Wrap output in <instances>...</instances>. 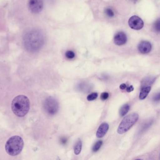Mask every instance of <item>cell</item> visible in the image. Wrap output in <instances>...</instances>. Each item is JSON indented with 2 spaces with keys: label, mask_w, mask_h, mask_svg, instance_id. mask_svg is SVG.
I'll return each mask as SVG.
<instances>
[{
  "label": "cell",
  "mask_w": 160,
  "mask_h": 160,
  "mask_svg": "<svg viewBox=\"0 0 160 160\" xmlns=\"http://www.w3.org/2000/svg\"><path fill=\"white\" fill-rule=\"evenodd\" d=\"M129 109L130 106L128 104H125V105H123L119 111V114H120V116H125L129 111Z\"/></svg>",
  "instance_id": "14"
},
{
  "label": "cell",
  "mask_w": 160,
  "mask_h": 160,
  "mask_svg": "<svg viewBox=\"0 0 160 160\" xmlns=\"http://www.w3.org/2000/svg\"><path fill=\"white\" fill-rule=\"evenodd\" d=\"M45 111L50 115H54L58 112L59 105L58 101L52 97H49L46 99L44 103Z\"/></svg>",
  "instance_id": "5"
},
{
  "label": "cell",
  "mask_w": 160,
  "mask_h": 160,
  "mask_svg": "<svg viewBox=\"0 0 160 160\" xmlns=\"http://www.w3.org/2000/svg\"><path fill=\"white\" fill-rule=\"evenodd\" d=\"M61 143L63 144H65L67 142V140L66 138H62L61 140Z\"/></svg>",
  "instance_id": "25"
},
{
  "label": "cell",
  "mask_w": 160,
  "mask_h": 160,
  "mask_svg": "<svg viewBox=\"0 0 160 160\" xmlns=\"http://www.w3.org/2000/svg\"><path fill=\"white\" fill-rule=\"evenodd\" d=\"M152 122H148V123H147L143 127L142 130V132L146 130L148 128H149V127L151 126V125H152Z\"/></svg>",
  "instance_id": "21"
},
{
  "label": "cell",
  "mask_w": 160,
  "mask_h": 160,
  "mask_svg": "<svg viewBox=\"0 0 160 160\" xmlns=\"http://www.w3.org/2000/svg\"><path fill=\"white\" fill-rule=\"evenodd\" d=\"M154 31L157 33H160V19H158L155 22L153 25Z\"/></svg>",
  "instance_id": "17"
},
{
  "label": "cell",
  "mask_w": 160,
  "mask_h": 160,
  "mask_svg": "<svg viewBox=\"0 0 160 160\" xmlns=\"http://www.w3.org/2000/svg\"><path fill=\"white\" fill-rule=\"evenodd\" d=\"M98 94L97 93H92L88 95L87 97V100L88 101H92L95 100L98 98Z\"/></svg>",
  "instance_id": "18"
},
{
  "label": "cell",
  "mask_w": 160,
  "mask_h": 160,
  "mask_svg": "<svg viewBox=\"0 0 160 160\" xmlns=\"http://www.w3.org/2000/svg\"><path fill=\"white\" fill-rule=\"evenodd\" d=\"M152 49V45L148 41H143L139 44L138 50L142 54H145L150 52Z\"/></svg>",
  "instance_id": "9"
},
{
  "label": "cell",
  "mask_w": 160,
  "mask_h": 160,
  "mask_svg": "<svg viewBox=\"0 0 160 160\" xmlns=\"http://www.w3.org/2000/svg\"><path fill=\"white\" fill-rule=\"evenodd\" d=\"M151 86H144L142 87V90L140 92V96H139L140 99L141 100L145 99L148 95L149 92L151 91Z\"/></svg>",
  "instance_id": "11"
},
{
  "label": "cell",
  "mask_w": 160,
  "mask_h": 160,
  "mask_svg": "<svg viewBox=\"0 0 160 160\" xmlns=\"http://www.w3.org/2000/svg\"><path fill=\"white\" fill-rule=\"evenodd\" d=\"M102 145V141H98L93 146V148H92V150L93 152H96L99 150L101 147Z\"/></svg>",
  "instance_id": "16"
},
{
  "label": "cell",
  "mask_w": 160,
  "mask_h": 160,
  "mask_svg": "<svg viewBox=\"0 0 160 160\" xmlns=\"http://www.w3.org/2000/svg\"><path fill=\"white\" fill-rule=\"evenodd\" d=\"M82 142L81 140H79L75 145L74 147V152L77 155H79L82 151Z\"/></svg>",
  "instance_id": "13"
},
{
  "label": "cell",
  "mask_w": 160,
  "mask_h": 160,
  "mask_svg": "<svg viewBox=\"0 0 160 160\" xmlns=\"http://www.w3.org/2000/svg\"><path fill=\"white\" fill-rule=\"evenodd\" d=\"M134 90V87H133L132 85H131V86H129V87H127V92L130 93V92H132Z\"/></svg>",
  "instance_id": "23"
},
{
  "label": "cell",
  "mask_w": 160,
  "mask_h": 160,
  "mask_svg": "<svg viewBox=\"0 0 160 160\" xmlns=\"http://www.w3.org/2000/svg\"><path fill=\"white\" fill-rule=\"evenodd\" d=\"M109 128V126L107 123H102L100 126L96 133V136L98 138H102L105 136Z\"/></svg>",
  "instance_id": "10"
},
{
  "label": "cell",
  "mask_w": 160,
  "mask_h": 160,
  "mask_svg": "<svg viewBox=\"0 0 160 160\" xmlns=\"http://www.w3.org/2000/svg\"><path fill=\"white\" fill-rule=\"evenodd\" d=\"M114 41L116 45L121 46L124 45L127 41V37L123 32H118L115 35Z\"/></svg>",
  "instance_id": "8"
},
{
  "label": "cell",
  "mask_w": 160,
  "mask_h": 160,
  "mask_svg": "<svg viewBox=\"0 0 160 160\" xmlns=\"http://www.w3.org/2000/svg\"><path fill=\"white\" fill-rule=\"evenodd\" d=\"M43 33L38 30L28 32L24 36L23 43L25 49L31 52H35L41 49L44 42Z\"/></svg>",
  "instance_id": "1"
},
{
  "label": "cell",
  "mask_w": 160,
  "mask_h": 160,
  "mask_svg": "<svg viewBox=\"0 0 160 160\" xmlns=\"http://www.w3.org/2000/svg\"><path fill=\"white\" fill-rule=\"evenodd\" d=\"M109 96V95L108 93L104 92V93L101 94V100H102L105 101L108 98Z\"/></svg>",
  "instance_id": "20"
},
{
  "label": "cell",
  "mask_w": 160,
  "mask_h": 160,
  "mask_svg": "<svg viewBox=\"0 0 160 160\" xmlns=\"http://www.w3.org/2000/svg\"><path fill=\"white\" fill-rule=\"evenodd\" d=\"M65 55L67 58H68V59H73V58L75 57V53L72 51H68L66 52V53Z\"/></svg>",
  "instance_id": "19"
},
{
  "label": "cell",
  "mask_w": 160,
  "mask_h": 160,
  "mask_svg": "<svg viewBox=\"0 0 160 160\" xmlns=\"http://www.w3.org/2000/svg\"><path fill=\"white\" fill-rule=\"evenodd\" d=\"M155 80H156V79L153 77H148V78H145L142 81V87H144V86H150V85H152L153 84Z\"/></svg>",
  "instance_id": "12"
},
{
  "label": "cell",
  "mask_w": 160,
  "mask_h": 160,
  "mask_svg": "<svg viewBox=\"0 0 160 160\" xmlns=\"http://www.w3.org/2000/svg\"><path fill=\"white\" fill-rule=\"evenodd\" d=\"M119 88L121 89V90H125V89H127V86L126 84H122L119 86Z\"/></svg>",
  "instance_id": "24"
},
{
  "label": "cell",
  "mask_w": 160,
  "mask_h": 160,
  "mask_svg": "<svg viewBox=\"0 0 160 160\" xmlns=\"http://www.w3.org/2000/svg\"><path fill=\"white\" fill-rule=\"evenodd\" d=\"M105 14L109 18H113L114 16V12L111 8H107L105 9Z\"/></svg>",
  "instance_id": "15"
},
{
  "label": "cell",
  "mask_w": 160,
  "mask_h": 160,
  "mask_svg": "<svg viewBox=\"0 0 160 160\" xmlns=\"http://www.w3.org/2000/svg\"><path fill=\"white\" fill-rule=\"evenodd\" d=\"M23 146L24 142L21 137L19 136H12L6 143V152L9 156H18L22 151Z\"/></svg>",
  "instance_id": "3"
},
{
  "label": "cell",
  "mask_w": 160,
  "mask_h": 160,
  "mask_svg": "<svg viewBox=\"0 0 160 160\" xmlns=\"http://www.w3.org/2000/svg\"><path fill=\"white\" fill-rule=\"evenodd\" d=\"M128 23L131 28L136 30L142 29L144 25V23L142 19L136 16L132 17L129 20Z\"/></svg>",
  "instance_id": "7"
},
{
  "label": "cell",
  "mask_w": 160,
  "mask_h": 160,
  "mask_svg": "<svg viewBox=\"0 0 160 160\" xmlns=\"http://www.w3.org/2000/svg\"></svg>",
  "instance_id": "26"
},
{
  "label": "cell",
  "mask_w": 160,
  "mask_h": 160,
  "mask_svg": "<svg viewBox=\"0 0 160 160\" xmlns=\"http://www.w3.org/2000/svg\"><path fill=\"white\" fill-rule=\"evenodd\" d=\"M139 119V115L137 113H132L126 116L122 120L118 129V132L122 134L127 132Z\"/></svg>",
  "instance_id": "4"
},
{
  "label": "cell",
  "mask_w": 160,
  "mask_h": 160,
  "mask_svg": "<svg viewBox=\"0 0 160 160\" xmlns=\"http://www.w3.org/2000/svg\"><path fill=\"white\" fill-rule=\"evenodd\" d=\"M30 102L26 96L20 95L17 96L12 101L11 110L14 114L20 117L25 116L30 110Z\"/></svg>",
  "instance_id": "2"
},
{
  "label": "cell",
  "mask_w": 160,
  "mask_h": 160,
  "mask_svg": "<svg viewBox=\"0 0 160 160\" xmlns=\"http://www.w3.org/2000/svg\"><path fill=\"white\" fill-rule=\"evenodd\" d=\"M154 101H160V93H158L156 95L154 96V98H153Z\"/></svg>",
  "instance_id": "22"
},
{
  "label": "cell",
  "mask_w": 160,
  "mask_h": 160,
  "mask_svg": "<svg viewBox=\"0 0 160 160\" xmlns=\"http://www.w3.org/2000/svg\"><path fill=\"white\" fill-rule=\"evenodd\" d=\"M29 8L33 13H38L43 9V2L42 0H29Z\"/></svg>",
  "instance_id": "6"
}]
</instances>
